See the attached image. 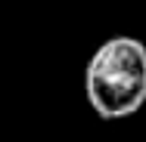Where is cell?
<instances>
[{"instance_id":"obj_1","label":"cell","mask_w":146,"mask_h":142,"mask_svg":"<svg viewBox=\"0 0 146 142\" xmlns=\"http://www.w3.org/2000/svg\"><path fill=\"white\" fill-rule=\"evenodd\" d=\"M84 93L103 120H121L146 102V43L118 34L96 46L84 68Z\"/></svg>"}]
</instances>
